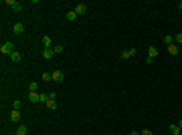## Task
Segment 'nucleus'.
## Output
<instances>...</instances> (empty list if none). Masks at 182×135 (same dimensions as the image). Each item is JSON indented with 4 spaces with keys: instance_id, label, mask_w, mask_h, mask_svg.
<instances>
[{
    "instance_id": "1",
    "label": "nucleus",
    "mask_w": 182,
    "mask_h": 135,
    "mask_svg": "<svg viewBox=\"0 0 182 135\" xmlns=\"http://www.w3.org/2000/svg\"><path fill=\"white\" fill-rule=\"evenodd\" d=\"M14 51H16L14 42H4V44L0 47V53H2V54H8V57H10V54H12Z\"/></svg>"
},
{
    "instance_id": "2",
    "label": "nucleus",
    "mask_w": 182,
    "mask_h": 135,
    "mask_svg": "<svg viewBox=\"0 0 182 135\" xmlns=\"http://www.w3.org/2000/svg\"><path fill=\"white\" fill-rule=\"evenodd\" d=\"M4 6H10L12 10H16V12H20V10L24 8L20 2H16V0H4Z\"/></svg>"
},
{
    "instance_id": "3",
    "label": "nucleus",
    "mask_w": 182,
    "mask_h": 135,
    "mask_svg": "<svg viewBox=\"0 0 182 135\" xmlns=\"http://www.w3.org/2000/svg\"><path fill=\"white\" fill-rule=\"evenodd\" d=\"M123 61H128V59H132V57H136V48L132 47V48H126V51H121V54H120Z\"/></svg>"
},
{
    "instance_id": "4",
    "label": "nucleus",
    "mask_w": 182,
    "mask_h": 135,
    "mask_svg": "<svg viewBox=\"0 0 182 135\" xmlns=\"http://www.w3.org/2000/svg\"><path fill=\"white\" fill-rule=\"evenodd\" d=\"M75 14H77V16H79V14H85L87 12V6H85V4H83V2H79V4H75Z\"/></svg>"
},
{
    "instance_id": "5",
    "label": "nucleus",
    "mask_w": 182,
    "mask_h": 135,
    "mask_svg": "<svg viewBox=\"0 0 182 135\" xmlns=\"http://www.w3.org/2000/svg\"><path fill=\"white\" fill-rule=\"evenodd\" d=\"M51 75H53V81H57V83H61L65 79V73H63V71H53Z\"/></svg>"
},
{
    "instance_id": "6",
    "label": "nucleus",
    "mask_w": 182,
    "mask_h": 135,
    "mask_svg": "<svg viewBox=\"0 0 182 135\" xmlns=\"http://www.w3.org/2000/svg\"><path fill=\"white\" fill-rule=\"evenodd\" d=\"M16 135H28V127H27V125H22V123H20L18 127H16Z\"/></svg>"
},
{
    "instance_id": "7",
    "label": "nucleus",
    "mask_w": 182,
    "mask_h": 135,
    "mask_svg": "<svg viewBox=\"0 0 182 135\" xmlns=\"http://www.w3.org/2000/svg\"><path fill=\"white\" fill-rule=\"evenodd\" d=\"M12 30H14V34H22L24 32V24H22V22H16Z\"/></svg>"
},
{
    "instance_id": "8",
    "label": "nucleus",
    "mask_w": 182,
    "mask_h": 135,
    "mask_svg": "<svg viewBox=\"0 0 182 135\" xmlns=\"http://www.w3.org/2000/svg\"><path fill=\"white\" fill-rule=\"evenodd\" d=\"M28 101L30 103H40V95L39 93H28Z\"/></svg>"
},
{
    "instance_id": "9",
    "label": "nucleus",
    "mask_w": 182,
    "mask_h": 135,
    "mask_svg": "<svg viewBox=\"0 0 182 135\" xmlns=\"http://www.w3.org/2000/svg\"><path fill=\"white\" fill-rule=\"evenodd\" d=\"M20 59H22V54H20L18 51H14V53L10 54V61H12V63H20Z\"/></svg>"
},
{
    "instance_id": "10",
    "label": "nucleus",
    "mask_w": 182,
    "mask_h": 135,
    "mask_svg": "<svg viewBox=\"0 0 182 135\" xmlns=\"http://www.w3.org/2000/svg\"><path fill=\"white\" fill-rule=\"evenodd\" d=\"M156 57H158V48H156V47H150L148 48V59H156Z\"/></svg>"
},
{
    "instance_id": "11",
    "label": "nucleus",
    "mask_w": 182,
    "mask_h": 135,
    "mask_svg": "<svg viewBox=\"0 0 182 135\" xmlns=\"http://www.w3.org/2000/svg\"><path fill=\"white\" fill-rule=\"evenodd\" d=\"M162 42H164L166 47H170V44H174V36H170V34H166V36L162 38Z\"/></svg>"
},
{
    "instance_id": "12",
    "label": "nucleus",
    "mask_w": 182,
    "mask_h": 135,
    "mask_svg": "<svg viewBox=\"0 0 182 135\" xmlns=\"http://www.w3.org/2000/svg\"><path fill=\"white\" fill-rule=\"evenodd\" d=\"M166 48H168L170 54H178V51H180V47H178L176 42H174V44H170V47H166Z\"/></svg>"
},
{
    "instance_id": "13",
    "label": "nucleus",
    "mask_w": 182,
    "mask_h": 135,
    "mask_svg": "<svg viewBox=\"0 0 182 135\" xmlns=\"http://www.w3.org/2000/svg\"><path fill=\"white\" fill-rule=\"evenodd\" d=\"M10 121H14V123L20 121V111H12V113H10Z\"/></svg>"
},
{
    "instance_id": "14",
    "label": "nucleus",
    "mask_w": 182,
    "mask_h": 135,
    "mask_svg": "<svg viewBox=\"0 0 182 135\" xmlns=\"http://www.w3.org/2000/svg\"><path fill=\"white\" fill-rule=\"evenodd\" d=\"M170 133L172 135H182V129L178 125H170Z\"/></svg>"
},
{
    "instance_id": "15",
    "label": "nucleus",
    "mask_w": 182,
    "mask_h": 135,
    "mask_svg": "<svg viewBox=\"0 0 182 135\" xmlns=\"http://www.w3.org/2000/svg\"><path fill=\"white\" fill-rule=\"evenodd\" d=\"M53 54H55L53 48H45V51H43V57H45V59H53Z\"/></svg>"
},
{
    "instance_id": "16",
    "label": "nucleus",
    "mask_w": 182,
    "mask_h": 135,
    "mask_svg": "<svg viewBox=\"0 0 182 135\" xmlns=\"http://www.w3.org/2000/svg\"><path fill=\"white\" fill-rule=\"evenodd\" d=\"M43 44H45V48H51V44H53L51 36H43Z\"/></svg>"
},
{
    "instance_id": "17",
    "label": "nucleus",
    "mask_w": 182,
    "mask_h": 135,
    "mask_svg": "<svg viewBox=\"0 0 182 135\" xmlns=\"http://www.w3.org/2000/svg\"><path fill=\"white\" fill-rule=\"evenodd\" d=\"M45 105H47V107L51 109V111H55V109H57V103H55V99H49V101L45 103Z\"/></svg>"
},
{
    "instance_id": "18",
    "label": "nucleus",
    "mask_w": 182,
    "mask_h": 135,
    "mask_svg": "<svg viewBox=\"0 0 182 135\" xmlns=\"http://www.w3.org/2000/svg\"><path fill=\"white\" fill-rule=\"evenodd\" d=\"M20 107H22V103H20V99L12 101V111H20Z\"/></svg>"
},
{
    "instance_id": "19",
    "label": "nucleus",
    "mask_w": 182,
    "mask_h": 135,
    "mask_svg": "<svg viewBox=\"0 0 182 135\" xmlns=\"http://www.w3.org/2000/svg\"><path fill=\"white\" fill-rule=\"evenodd\" d=\"M37 87H39V85H37V83H28V93H37Z\"/></svg>"
},
{
    "instance_id": "20",
    "label": "nucleus",
    "mask_w": 182,
    "mask_h": 135,
    "mask_svg": "<svg viewBox=\"0 0 182 135\" xmlns=\"http://www.w3.org/2000/svg\"><path fill=\"white\" fill-rule=\"evenodd\" d=\"M65 16H67V20H75V18H77V14H75V10H69V12L65 14Z\"/></svg>"
},
{
    "instance_id": "21",
    "label": "nucleus",
    "mask_w": 182,
    "mask_h": 135,
    "mask_svg": "<svg viewBox=\"0 0 182 135\" xmlns=\"http://www.w3.org/2000/svg\"><path fill=\"white\" fill-rule=\"evenodd\" d=\"M53 51H55V54H61L65 51V47H63V44H57V47H53Z\"/></svg>"
},
{
    "instance_id": "22",
    "label": "nucleus",
    "mask_w": 182,
    "mask_h": 135,
    "mask_svg": "<svg viewBox=\"0 0 182 135\" xmlns=\"http://www.w3.org/2000/svg\"><path fill=\"white\" fill-rule=\"evenodd\" d=\"M43 81H45V83L53 81V75H51V73H43Z\"/></svg>"
},
{
    "instance_id": "23",
    "label": "nucleus",
    "mask_w": 182,
    "mask_h": 135,
    "mask_svg": "<svg viewBox=\"0 0 182 135\" xmlns=\"http://www.w3.org/2000/svg\"><path fill=\"white\" fill-rule=\"evenodd\" d=\"M174 42H176V44H178V47H180V44H182V32H178V34H176V36H174Z\"/></svg>"
},
{
    "instance_id": "24",
    "label": "nucleus",
    "mask_w": 182,
    "mask_h": 135,
    "mask_svg": "<svg viewBox=\"0 0 182 135\" xmlns=\"http://www.w3.org/2000/svg\"><path fill=\"white\" fill-rule=\"evenodd\" d=\"M140 133H142V135H154L152 131H150V129H144V131H140Z\"/></svg>"
},
{
    "instance_id": "25",
    "label": "nucleus",
    "mask_w": 182,
    "mask_h": 135,
    "mask_svg": "<svg viewBox=\"0 0 182 135\" xmlns=\"http://www.w3.org/2000/svg\"><path fill=\"white\" fill-rule=\"evenodd\" d=\"M129 135H142V133H140V131H132Z\"/></svg>"
},
{
    "instance_id": "26",
    "label": "nucleus",
    "mask_w": 182,
    "mask_h": 135,
    "mask_svg": "<svg viewBox=\"0 0 182 135\" xmlns=\"http://www.w3.org/2000/svg\"><path fill=\"white\" fill-rule=\"evenodd\" d=\"M176 125H178V127H180V129H182V119H180V121H178V123H176Z\"/></svg>"
},
{
    "instance_id": "27",
    "label": "nucleus",
    "mask_w": 182,
    "mask_h": 135,
    "mask_svg": "<svg viewBox=\"0 0 182 135\" xmlns=\"http://www.w3.org/2000/svg\"><path fill=\"white\" fill-rule=\"evenodd\" d=\"M178 10H182V2H178Z\"/></svg>"
},
{
    "instance_id": "28",
    "label": "nucleus",
    "mask_w": 182,
    "mask_h": 135,
    "mask_svg": "<svg viewBox=\"0 0 182 135\" xmlns=\"http://www.w3.org/2000/svg\"><path fill=\"white\" fill-rule=\"evenodd\" d=\"M8 135H16V133H8Z\"/></svg>"
}]
</instances>
